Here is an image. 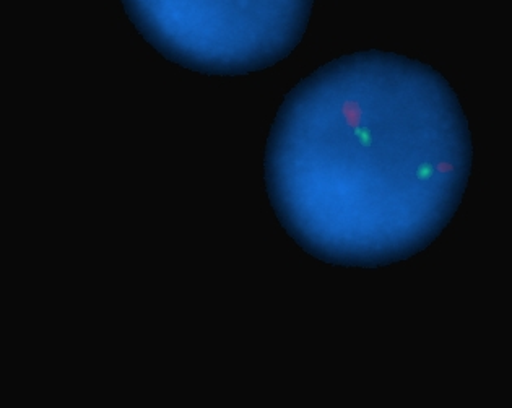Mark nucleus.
Returning a JSON list of instances; mask_svg holds the SVG:
<instances>
[{"mask_svg":"<svg viewBox=\"0 0 512 408\" xmlns=\"http://www.w3.org/2000/svg\"><path fill=\"white\" fill-rule=\"evenodd\" d=\"M472 161L469 121L446 77L374 49L330 61L288 93L265 147V189L306 254L378 269L443 235Z\"/></svg>","mask_w":512,"mask_h":408,"instance_id":"f257e3e1","label":"nucleus"},{"mask_svg":"<svg viewBox=\"0 0 512 408\" xmlns=\"http://www.w3.org/2000/svg\"><path fill=\"white\" fill-rule=\"evenodd\" d=\"M161 57L209 77L277 66L308 30L314 0H121Z\"/></svg>","mask_w":512,"mask_h":408,"instance_id":"f03ea898","label":"nucleus"}]
</instances>
